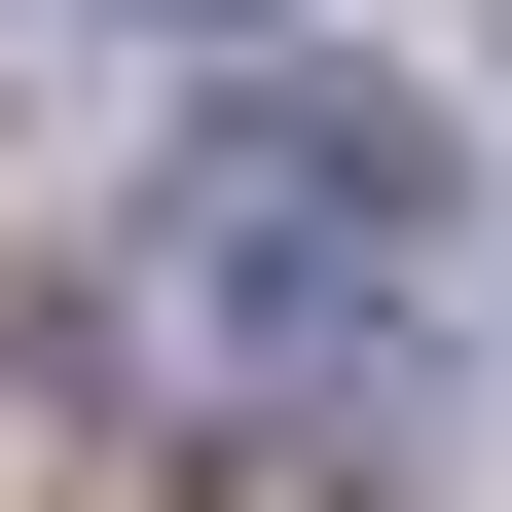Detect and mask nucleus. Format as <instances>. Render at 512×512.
Here are the masks:
<instances>
[{
	"label": "nucleus",
	"instance_id": "f257e3e1",
	"mask_svg": "<svg viewBox=\"0 0 512 512\" xmlns=\"http://www.w3.org/2000/svg\"><path fill=\"white\" fill-rule=\"evenodd\" d=\"M439 330H476V147L403 74H220L110 220V366L183 439H403Z\"/></svg>",
	"mask_w": 512,
	"mask_h": 512
}]
</instances>
